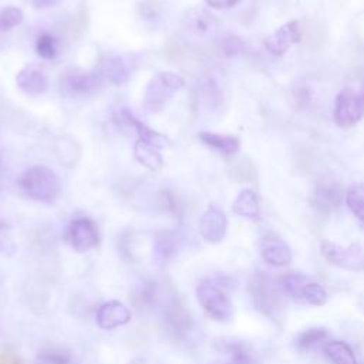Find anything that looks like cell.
I'll return each instance as SVG.
<instances>
[{
  "label": "cell",
  "instance_id": "1",
  "mask_svg": "<svg viewBox=\"0 0 364 364\" xmlns=\"http://www.w3.org/2000/svg\"><path fill=\"white\" fill-rule=\"evenodd\" d=\"M19 187L29 198L47 204L56 201L62 188L57 174L45 165H35L25 171Z\"/></svg>",
  "mask_w": 364,
  "mask_h": 364
},
{
  "label": "cell",
  "instance_id": "2",
  "mask_svg": "<svg viewBox=\"0 0 364 364\" xmlns=\"http://www.w3.org/2000/svg\"><path fill=\"white\" fill-rule=\"evenodd\" d=\"M184 87V79L171 72L157 73L145 90V107L151 113L161 111L171 97Z\"/></svg>",
  "mask_w": 364,
  "mask_h": 364
},
{
  "label": "cell",
  "instance_id": "3",
  "mask_svg": "<svg viewBox=\"0 0 364 364\" xmlns=\"http://www.w3.org/2000/svg\"><path fill=\"white\" fill-rule=\"evenodd\" d=\"M251 296L255 306L268 316H275L280 306V293L276 283L265 272L256 273L251 282Z\"/></svg>",
  "mask_w": 364,
  "mask_h": 364
},
{
  "label": "cell",
  "instance_id": "4",
  "mask_svg": "<svg viewBox=\"0 0 364 364\" xmlns=\"http://www.w3.org/2000/svg\"><path fill=\"white\" fill-rule=\"evenodd\" d=\"M197 297L205 312L217 320H229L235 313L231 299L212 283H201L197 289Z\"/></svg>",
  "mask_w": 364,
  "mask_h": 364
},
{
  "label": "cell",
  "instance_id": "5",
  "mask_svg": "<svg viewBox=\"0 0 364 364\" xmlns=\"http://www.w3.org/2000/svg\"><path fill=\"white\" fill-rule=\"evenodd\" d=\"M101 84L100 76L80 69H70L60 77V91L66 97H87Z\"/></svg>",
  "mask_w": 364,
  "mask_h": 364
},
{
  "label": "cell",
  "instance_id": "6",
  "mask_svg": "<svg viewBox=\"0 0 364 364\" xmlns=\"http://www.w3.org/2000/svg\"><path fill=\"white\" fill-rule=\"evenodd\" d=\"M364 115V96L346 89L339 93L334 107V121L341 128H350Z\"/></svg>",
  "mask_w": 364,
  "mask_h": 364
},
{
  "label": "cell",
  "instance_id": "7",
  "mask_svg": "<svg viewBox=\"0 0 364 364\" xmlns=\"http://www.w3.org/2000/svg\"><path fill=\"white\" fill-rule=\"evenodd\" d=\"M320 249L322 255L331 265L353 271H364V246L361 245L354 244L347 248H343L333 242L323 241Z\"/></svg>",
  "mask_w": 364,
  "mask_h": 364
},
{
  "label": "cell",
  "instance_id": "8",
  "mask_svg": "<svg viewBox=\"0 0 364 364\" xmlns=\"http://www.w3.org/2000/svg\"><path fill=\"white\" fill-rule=\"evenodd\" d=\"M69 239L74 251L87 252L98 245V229L89 218H79L72 222Z\"/></svg>",
  "mask_w": 364,
  "mask_h": 364
},
{
  "label": "cell",
  "instance_id": "9",
  "mask_svg": "<svg viewBox=\"0 0 364 364\" xmlns=\"http://www.w3.org/2000/svg\"><path fill=\"white\" fill-rule=\"evenodd\" d=\"M228 221L224 211L215 205L210 207L201 218L200 231L203 238L210 244H220L227 235Z\"/></svg>",
  "mask_w": 364,
  "mask_h": 364
},
{
  "label": "cell",
  "instance_id": "10",
  "mask_svg": "<svg viewBox=\"0 0 364 364\" xmlns=\"http://www.w3.org/2000/svg\"><path fill=\"white\" fill-rule=\"evenodd\" d=\"M302 40L299 22H289L265 40V47L275 56H282L292 45Z\"/></svg>",
  "mask_w": 364,
  "mask_h": 364
},
{
  "label": "cell",
  "instance_id": "11",
  "mask_svg": "<svg viewBox=\"0 0 364 364\" xmlns=\"http://www.w3.org/2000/svg\"><path fill=\"white\" fill-rule=\"evenodd\" d=\"M343 188L331 178H322L314 188V203L323 211H331L341 204Z\"/></svg>",
  "mask_w": 364,
  "mask_h": 364
},
{
  "label": "cell",
  "instance_id": "12",
  "mask_svg": "<svg viewBox=\"0 0 364 364\" xmlns=\"http://www.w3.org/2000/svg\"><path fill=\"white\" fill-rule=\"evenodd\" d=\"M18 87L28 96H40L49 89V79L39 66H28L16 77Z\"/></svg>",
  "mask_w": 364,
  "mask_h": 364
},
{
  "label": "cell",
  "instance_id": "13",
  "mask_svg": "<svg viewBox=\"0 0 364 364\" xmlns=\"http://www.w3.org/2000/svg\"><path fill=\"white\" fill-rule=\"evenodd\" d=\"M131 320V313L128 307L117 300L104 303L97 312V324L103 330H113L120 326L127 324Z\"/></svg>",
  "mask_w": 364,
  "mask_h": 364
},
{
  "label": "cell",
  "instance_id": "14",
  "mask_svg": "<svg viewBox=\"0 0 364 364\" xmlns=\"http://www.w3.org/2000/svg\"><path fill=\"white\" fill-rule=\"evenodd\" d=\"M135 63L130 56L108 57L103 64V76L114 86L125 84L132 76Z\"/></svg>",
  "mask_w": 364,
  "mask_h": 364
},
{
  "label": "cell",
  "instance_id": "15",
  "mask_svg": "<svg viewBox=\"0 0 364 364\" xmlns=\"http://www.w3.org/2000/svg\"><path fill=\"white\" fill-rule=\"evenodd\" d=\"M165 322H166L168 331L175 339L186 337L193 330V326H194V320L190 312L184 306H181L178 302H174L166 310Z\"/></svg>",
  "mask_w": 364,
  "mask_h": 364
},
{
  "label": "cell",
  "instance_id": "16",
  "mask_svg": "<svg viewBox=\"0 0 364 364\" xmlns=\"http://www.w3.org/2000/svg\"><path fill=\"white\" fill-rule=\"evenodd\" d=\"M302 40L303 43L314 50H320L327 45L329 40V33L327 28L323 22L309 18L303 22V28L300 29Z\"/></svg>",
  "mask_w": 364,
  "mask_h": 364
},
{
  "label": "cell",
  "instance_id": "17",
  "mask_svg": "<svg viewBox=\"0 0 364 364\" xmlns=\"http://www.w3.org/2000/svg\"><path fill=\"white\" fill-rule=\"evenodd\" d=\"M134 154L137 161L151 171H159L164 165L162 157L159 154V147L147 140L138 138L134 145Z\"/></svg>",
  "mask_w": 364,
  "mask_h": 364
},
{
  "label": "cell",
  "instance_id": "18",
  "mask_svg": "<svg viewBox=\"0 0 364 364\" xmlns=\"http://www.w3.org/2000/svg\"><path fill=\"white\" fill-rule=\"evenodd\" d=\"M55 152H56L59 161L69 168L76 166V164L79 162V159L81 157V148H80L79 142L69 135H63L56 140Z\"/></svg>",
  "mask_w": 364,
  "mask_h": 364
},
{
  "label": "cell",
  "instance_id": "19",
  "mask_svg": "<svg viewBox=\"0 0 364 364\" xmlns=\"http://www.w3.org/2000/svg\"><path fill=\"white\" fill-rule=\"evenodd\" d=\"M232 210L237 215L244 217L251 221H259L261 218V208L258 203V197L252 190H244L237 201L232 205Z\"/></svg>",
  "mask_w": 364,
  "mask_h": 364
},
{
  "label": "cell",
  "instance_id": "20",
  "mask_svg": "<svg viewBox=\"0 0 364 364\" xmlns=\"http://www.w3.org/2000/svg\"><path fill=\"white\" fill-rule=\"evenodd\" d=\"M200 138L205 145H208V147H211V148H214V149H217V151H220L225 155L237 154L241 148L239 140L232 137V135H224V134H215V132L204 131V132L200 134Z\"/></svg>",
  "mask_w": 364,
  "mask_h": 364
},
{
  "label": "cell",
  "instance_id": "21",
  "mask_svg": "<svg viewBox=\"0 0 364 364\" xmlns=\"http://www.w3.org/2000/svg\"><path fill=\"white\" fill-rule=\"evenodd\" d=\"M324 354L333 364H357L356 354L346 341H327L324 344Z\"/></svg>",
  "mask_w": 364,
  "mask_h": 364
},
{
  "label": "cell",
  "instance_id": "22",
  "mask_svg": "<svg viewBox=\"0 0 364 364\" xmlns=\"http://www.w3.org/2000/svg\"><path fill=\"white\" fill-rule=\"evenodd\" d=\"M228 172L237 182H256L258 171L255 165L246 158H237L229 162Z\"/></svg>",
  "mask_w": 364,
  "mask_h": 364
},
{
  "label": "cell",
  "instance_id": "23",
  "mask_svg": "<svg viewBox=\"0 0 364 364\" xmlns=\"http://www.w3.org/2000/svg\"><path fill=\"white\" fill-rule=\"evenodd\" d=\"M262 256L269 265L276 268L286 266L292 261L290 249L282 242H273V244L265 245L262 249Z\"/></svg>",
  "mask_w": 364,
  "mask_h": 364
},
{
  "label": "cell",
  "instance_id": "24",
  "mask_svg": "<svg viewBox=\"0 0 364 364\" xmlns=\"http://www.w3.org/2000/svg\"><path fill=\"white\" fill-rule=\"evenodd\" d=\"M327 336H329V333H327L326 329H323V327H312V329H307V330L302 331L297 336L296 344H297V347L300 350H309L313 346L320 344L322 341H324L327 339Z\"/></svg>",
  "mask_w": 364,
  "mask_h": 364
},
{
  "label": "cell",
  "instance_id": "25",
  "mask_svg": "<svg viewBox=\"0 0 364 364\" xmlns=\"http://www.w3.org/2000/svg\"><path fill=\"white\" fill-rule=\"evenodd\" d=\"M307 278L300 273H288L282 279V286L289 296L295 299H302L303 289L307 285Z\"/></svg>",
  "mask_w": 364,
  "mask_h": 364
},
{
  "label": "cell",
  "instance_id": "26",
  "mask_svg": "<svg viewBox=\"0 0 364 364\" xmlns=\"http://www.w3.org/2000/svg\"><path fill=\"white\" fill-rule=\"evenodd\" d=\"M25 15L18 8H4L0 9V32H8L13 28L22 25Z\"/></svg>",
  "mask_w": 364,
  "mask_h": 364
},
{
  "label": "cell",
  "instance_id": "27",
  "mask_svg": "<svg viewBox=\"0 0 364 364\" xmlns=\"http://www.w3.org/2000/svg\"><path fill=\"white\" fill-rule=\"evenodd\" d=\"M302 299L306 300L309 305L323 306L327 302L329 295H327V292L324 290V288L322 285L314 283V282H307V285L303 289Z\"/></svg>",
  "mask_w": 364,
  "mask_h": 364
},
{
  "label": "cell",
  "instance_id": "28",
  "mask_svg": "<svg viewBox=\"0 0 364 364\" xmlns=\"http://www.w3.org/2000/svg\"><path fill=\"white\" fill-rule=\"evenodd\" d=\"M350 211L364 222V187H354L347 193L346 197Z\"/></svg>",
  "mask_w": 364,
  "mask_h": 364
},
{
  "label": "cell",
  "instance_id": "29",
  "mask_svg": "<svg viewBox=\"0 0 364 364\" xmlns=\"http://www.w3.org/2000/svg\"><path fill=\"white\" fill-rule=\"evenodd\" d=\"M132 300L138 310L149 309L152 306V303L155 302V292H154V288L151 286V283L142 285L132 296Z\"/></svg>",
  "mask_w": 364,
  "mask_h": 364
},
{
  "label": "cell",
  "instance_id": "30",
  "mask_svg": "<svg viewBox=\"0 0 364 364\" xmlns=\"http://www.w3.org/2000/svg\"><path fill=\"white\" fill-rule=\"evenodd\" d=\"M38 55L43 59H53L57 55V40L52 35H42L36 43Z\"/></svg>",
  "mask_w": 364,
  "mask_h": 364
},
{
  "label": "cell",
  "instance_id": "31",
  "mask_svg": "<svg viewBox=\"0 0 364 364\" xmlns=\"http://www.w3.org/2000/svg\"><path fill=\"white\" fill-rule=\"evenodd\" d=\"M0 252L6 256H12L16 252V242L5 222H0Z\"/></svg>",
  "mask_w": 364,
  "mask_h": 364
},
{
  "label": "cell",
  "instance_id": "32",
  "mask_svg": "<svg viewBox=\"0 0 364 364\" xmlns=\"http://www.w3.org/2000/svg\"><path fill=\"white\" fill-rule=\"evenodd\" d=\"M39 364H70V357L62 350H46L39 354Z\"/></svg>",
  "mask_w": 364,
  "mask_h": 364
},
{
  "label": "cell",
  "instance_id": "33",
  "mask_svg": "<svg viewBox=\"0 0 364 364\" xmlns=\"http://www.w3.org/2000/svg\"><path fill=\"white\" fill-rule=\"evenodd\" d=\"M244 49H245L244 42H242L239 38H235V36H231V38L225 39V40H224V45H222V50H224V53H225L228 57L241 53Z\"/></svg>",
  "mask_w": 364,
  "mask_h": 364
},
{
  "label": "cell",
  "instance_id": "34",
  "mask_svg": "<svg viewBox=\"0 0 364 364\" xmlns=\"http://www.w3.org/2000/svg\"><path fill=\"white\" fill-rule=\"evenodd\" d=\"M171 252H172V244L169 242V239H166V238L159 239L157 244V254L161 258H166Z\"/></svg>",
  "mask_w": 364,
  "mask_h": 364
},
{
  "label": "cell",
  "instance_id": "35",
  "mask_svg": "<svg viewBox=\"0 0 364 364\" xmlns=\"http://www.w3.org/2000/svg\"><path fill=\"white\" fill-rule=\"evenodd\" d=\"M239 0H207V4L215 9H228L235 6Z\"/></svg>",
  "mask_w": 364,
  "mask_h": 364
},
{
  "label": "cell",
  "instance_id": "36",
  "mask_svg": "<svg viewBox=\"0 0 364 364\" xmlns=\"http://www.w3.org/2000/svg\"><path fill=\"white\" fill-rule=\"evenodd\" d=\"M30 2L36 9H50L59 5L62 0H30Z\"/></svg>",
  "mask_w": 364,
  "mask_h": 364
},
{
  "label": "cell",
  "instance_id": "37",
  "mask_svg": "<svg viewBox=\"0 0 364 364\" xmlns=\"http://www.w3.org/2000/svg\"><path fill=\"white\" fill-rule=\"evenodd\" d=\"M0 364H21V360L16 354L11 351H4L0 354Z\"/></svg>",
  "mask_w": 364,
  "mask_h": 364
},
{
  "label": "cell",
  "instance_id": "38",
  "mask_svg": "<svg viewBox=\"0 0 364 364\" xmlns=\"http://www.w3.org/2000/svg\"><path fill=\"white\" fill-rule=\"evenodd\" d=\"M130 364H147V361H145L144 358H137V360H134V361L130 363Z\"/></svg>",
  "mask_w": 364,
  "mask_h": 364
},
{
  "label": "cell",
  "instance_id": "39",
  "mask_svg": "<svg viewBox=\"0 0 364 364\" xmlns=\"http://www.w3.org/2000/svg\"><path fill=\"white\" fill-rule=\"evenodd\" d=\"M227 364H238V363H235V361H231V363H227Z\"/></svg>",
  "mask_w": 364,
  "mask_h": 364
},
{
  "label": "cell",
  "instance_id": "40",
  "mask_svg": "<svg viewBox=\"0 0 364 364\" xmlns=\"http://www.w3.org/2000/svg\"><path fill=\"white\" fill-rule=\"evenodd\" d=\"M363 96H364V93H363Z\"/></svg>",
  "mask_w": 364,
  "mask_h": 364
}]
</instances>
